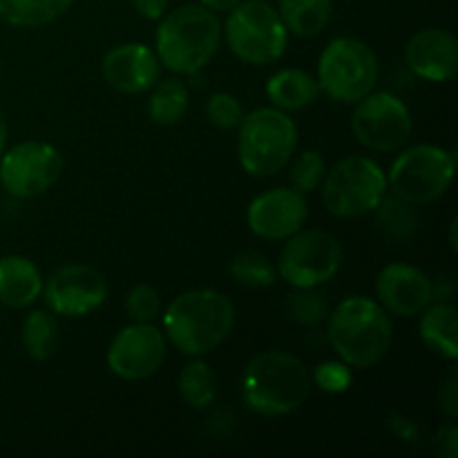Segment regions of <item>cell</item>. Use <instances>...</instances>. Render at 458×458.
<instances>
[{"label":"cell","instance_id":"obj_38","mask_svg":"<svg viewBox=\"0 0 458 458\" xmlns=\"http://www.w3.org/2000/svg\"><path fill=\"white\" fill-rule=\"evenodd\" d=\"M242 0H199V4H204L206 9H210V12H231L233 7H237Z\"/></svg>","mask_w":458,"mask_h":458},{"label":"cell","instance_id":"obj_37","mask_svg":"<svg viewBox=\"0 0 458 458\" xmlns=\"http://www.w3.org/2000/svg\"><path fill=\"white\" fill-rule=\"evenodd\" d=\"M132 7L146 21H161L170 9V0H132Z\"/></svg>","mask_w":458,"mask_h":458},{"label":"cell","instance_id":"obj_14","mask_svg":"<svg viewBox=\"0 0 458 458\" xmlns=\"http://www.w3.org/2000/svg\"><path fill=\"white\" fill-rule=\"evenodd\" d=\"M49 311L61 318H83L107 300L106 277L88 264H65L43 286Z\"/></svg>","mask_w":458,"mask_h":458},{"label":"cell","instance_id":"obj_18","mask_svg":"<svg viewBox=\"0 0 458 458\" xmlns=\"http://www.w3.org/2000/svg\"><path fill=\"white\" fill-rule=\"evenodd\" d=\"M407 67L419 79L447 83L458 72V40L452 31L428 27L416 31L405 47Z\"/></svg>","mask_w":458,"mask_h":458},{"label":"cell","instance_id":"obj_32","mask_svg":"<svg viewBox=\"0 0 458 458\" xmlns=\"http://www.w3.org/2000/svg\"><path fill=\"white\" fill-rule=\"evenodd\" d=\"M161 311V300L155 286L137 284L125 295V313L132 322H155Z\"/></svg>","mask_w":458,"mask_h":458},{"label":"cell","instance_id":"obj_20","mask_svg":"<svg viewBox=\"0 0 458 458\" xmlns=\"http://www.w3.org/2000/svg\"><path fill=\"white\" fill-rule=\"evenodd\" d=\"M320 94V85L309 72L295 70H280L268 79L267 97L273 103V107L284 112H300L311 106Z\"/></svg>","mask_w":458,"mask_h":458},{"label":"cell","instance_id":"obj_3","mask_svg":"<svg viewBox=\"0 0 458 458\" xmlns=\"http://www.w3.org/2000/svg\"><path fill=\"white\" fill-rule=\"evenodd\" d=\"M311 371L286 352L258 353L242 376L244 403L259 416H286L298 411L311 394Z\"/></svg>","mask_w":458,"mask_h":458},{"label":"cell","instance_id":"obj_6","mask_svg":"<svg viewBox=\"0 0 458 458\" xmlns=\"http://www.w3.org/2000/svg\"><path fill=\"white\" fill-rule=\"evenodd\" d=\"M378 76L380 65L374 49L360 38L340 36L320 54L316 81L327 97L353 106L374 92Z\"/></svg>","mask_w":458,"mask_h":458},{"label":"cell","instance_id":"obj_39","mask_svg":"<svg viewBox=\"0 0 458 458\" xmlns=\"http://www.w3.org/2000/svg\"><path fill=\"white\" fill-rule=\"evenodd\" d=\"M9 141V125H7V116H4L3 107H0V155L4 152Z\"/></svg>","mask_w":458,"mask_h":458},{"label":"cell","instance_id":"obj_28","mask_svg":"<svg viewBox=\"0 0 458 458\" xmlns=\"http://www.w3.org/2000/svg\"><path fill=\"white\" fill-rule=\"evenodd\" d=\"M231 276L249 289H267L276 284L277 267L259 250H242L233 258Z\"/></svg>","mask_w":458,"mask_h":458},{"label":"cell","instance_id":"obj_9","mask_svg":"<svg viewBox=\"0 0 458 458\" xmlns=\"http://www.w3.org/2000/svg\"><path fill=\"white\" fill-rule=\"evenodd\" d=\"M456 159L438 146L420 143L403 150L387 174V188L411 206H428L441 199L452 186Z\"/></svg>","mask_w":458,"mask_h":458},{"label":"cell","instance_id":"obj_23","mask_svg":"<svg viewBox=\"0 0 458 458\" xmlns=\"http://www.w3.org/2000/svg\"><path fill=\"white\" fill-rule=\"evenodd\" d=\"M74 3L76 0H0V21L34 30L65 16Z\"/></svg>","mask_w":458,"mask_h":458},{"label":"cell","instance_id":"obj_10","mask_svg":"<svg viewBox=\"0 0 458 458\" xmlns=\"http://www.w3.org/2000/svg\"><path fill=\"white\" fill-rule=\"evenodd\" d=\"M343 267L338 237L320 228H300L286 240L277 262V276L293 289H311L334 280Z\"/></svg>","mask_w":458,"mask_h":458},{"label":"cell","instance_id":"obj_2","mask_svg":"<svg viewBox=\"0 0 458 458\" xmlns=\"http://www.w3.org/2000/svg\"><path fill=\"white\" fill-rule=\"evenodd\" d=\"M222 22L204 4H182L165 12L155 36V54L174 74H199L222 43Z\"/></svg>","mask_w":458,"mask_h":458},{"label":"cell","instance_id":"obj_24","mask_svg":"<svg viewBox=\"0 0 458 458\" xmlns=\"http://www.w3.org/2000/svg\"><path fill=\"white\" fill-rule=\"evenodd\" d=\"M22 347L27 356L43 362L49 360L58 352L61 344V327H58L56 316L49 309H36L22 320Z\"/></svg>","mask_w":458,"mask_h":458},{"label":"cell","instance_id":"obj_11","mask_svg":"<svg viewBox=\"0 0 458 458\" xmlns=\"http://www.w3.org/2000/svg\"><path fill=\"white\" fill-rule=\"evenodd\" d=\"M63 165V155L52 143H16L0 155V188L13 199H36L61 179Z\"/></svg>","mask_w":458,"mask_h":458},{"label":"cell","instance_id":"obj_26","mask_svg":"<svg viewBox=\"0 0 458 458\" xmlns=\"http://www.w3.org/2000/svg\"><path fill=\"white\" fill-rule=\"evenodd\" d=\"M179 394L192 410H206L217 396V376L201 356L188 362L179 374Z\"/></svg>","mask_w":458,"mask_h":458},{"label":"cell","instance_id":"obj_5","mask_svg":"<svg viewBox=\"0 0 458 458\" xmlns=\"http://www.w3.org/2000/svg\"><path fill=\"white\" fill-rule=\"evenodd\" d=\"M237 134L240 164L250 177H273L280 173L298 148V125L289 112L258 107L244 114Z\"/></svg>","mask_w":458,"mask_h":458},{"label":"cell","instance_id":"obj_33","mask_svg":"<svg viewBox=\"0 0 458 458\" xmlns=\"http://www.w3.org/2000/svg\"><path fill=\"white\" fill-rule=\"evenodd\" d=\"M311 383L325 394H344L353 383L352 367L347 362H320L311 374Z\"/></svg>","mask_w":458,"mask_h":458},{"label":"cell","instance_id":"obj_8","mask_svg":"<svg viewBox=\"0 0 458 458\" xmlns=\"http://www.w3.org/2000/svg\"><path fill=\"white\" fill-rule=\"evenodd\" d=\"M385 195L387 174L369 157H344L322 179V204L340 219L374 213Z\"/></svg>","mask_w":458,"mask_h":458},{"label":"cell","instance_id":"obj_25","mask_svg":"<svg viewBox=\"0 0 458 458\" xmlns=\"http://www.w3.org/2000/svg\"><path fill=\"white\" fill-rule=\"evenodd\" d=\"M191 107V88L182 79H165L157 83L148 98V114L157 125H174Z\"/></svg>","mask_w":458,"mask_h":458},{"label":"cell","instance_id":"obj_16","mask_svg":"<svg viewBox=\"0 0 458 458\" xmlns=\"http://www.w3.org/2000/svg\"><path fill=\"white\" fill-rule=\"evenodd\" d=\"M376 298L392 316L414 318L434 302V284L419 267L394 262L376 277Z\"/></svg>","mask_w":458,"mask_h":458},{"label":"cell","instance_id":"obj_19","mask_svg":"<svg viewBox=\"0 0 458 458\" xmlns=\"http://www.w3.org/2000/svg\"><path fill=\"white\" fill-rule=\"evenodd\" d=\"M43 273L25 255L0 258V304L27 309L43 295Z\"/></svg>","mask_w":458,"mask_h":458},{"label":"cell","instance_id":"obj_15","mask_svg":"<svg viewBox=\"0 0 458 458\" xmlns=\"http://www.w3.org/2000/svg\"><path fill=\"white\" fill-rule=\"evenodd\" d=\"M307 217V199L295 188H271L255 197L246 210L250 231L268 242L289 240L300 228H304Z\"/></svg>","mask_w":458,"mask_h":458},{"label":"cell","instance_id":"obj_35","mask_svg":"<svg viewBox=\"0 0 458 458\" xmlns=\"http://www.w3.org/2000/svg\"><path fill=\"white\" fill-rule=\"evenodd\" d=\"M438 403L441 410L450 416L452 420L458 416V376L456 369H452L445 378L441 380V389H438Z\"/></svg>","mask_w":458,"mask_h":458},{"label":"cell","instance_id":"obj_21","mask_svg":"<svg viewBox=\"0 0 458 458\" xmlns=\"http://www.w3.org/2000/svg\"><path fill=\"white\" fill-rule=\"evenodd\" d=\"M420 316V340L432 352L454 362L458 358V322L456 309L447 302H437L425 307Z\"/></svg>","mask_w":458,"mask_h":458},{"label":"cell","instance_id":"obj_40","mask_svg":"<svg viewBox=\"0 0 458 458\" xmlns=\"http://www.w3.org/2000/svg\"><path fill=\"white\" fill-rule=\"evenodd\" d=\"M450 246H452V250H456V219L452 222V226H450Z\"/></svg>","mask_w":458,"mask_h":458},{"label":"cell","instance_id":"obj_4","mask_svg":"<svg viewBox=\"0 0 458 458\" xmlns=\"http://www.w3.org/2000/svg\"><path fill=\"white\" fill-rule=\"evenodd\" d=\"M327 320L331 347L349 367L369 369L389 353L394 329L378 300L353 295L343 300Z\"/></svg>","mask_w":458,"mask_h":458},{"label":"cell","instance_id":"obj_22","mask_svg":"<svg viewBox=\"0 0 458 458\" xmlns=\"http://www.w3.org/2000/svg\"><path fill=\"white\" fill-rule=\"evenodd\" d=\"M277 13L298 38H313L322 34L334 16V0H277Z\"/></svg>","mask_w":458,"mask_h":458},{"label":"cell","instance_id":"obj_30","mask_svg":"<svg viewBox=\"0 0 458 458\" xmlns=\"http://www.w3.org/2000/svg\"><path fill=\"white\" fill-rule=\"evenodd\" d=\"M327 174L325 159H322L320 152L307 150L293 161L291 165V188H295L302 195H309V192L318 191L322 186V179Z\"/></svg>","mask_w":458,"mask_h":458},{"label":"cell","instance_id":"obj_7","mask_svg":"<svg viewBox=\"0 0 458 458\" xmlns=\"http://www.w3.org/2000/svg\"><path fill=\"white\" fill-rule=\"evenodd\" d=\"M231 52L249 65L280 61L289 43V30L280 13L267 0H242L228 12L222 27Z\"/></svg>","mask_w":458,"mask_h":458},{"label":"cell","instance_id":"obj_41","mask_svg":"<svg viewBox=\"0 0 458 458\" xmlns=\"http://www.w3.org/2000/svg\"><path fill=\"white\" fill-rule=\"evenodd\" d=\"M0 191H3V188H0Z\"/></svg>","mask_w":458,"mask_h":458},{"label":"cell","instance_id":"obj_17","mask_svg":"<svg viewBox=\"0 0 458 458\" xmlns=\"http://www.w3.org/2000/svg\"><path fill=\"white\" fill-rule=\"evenodd\" d=\"M101 74L121 94H141L155 88L161 63L155 49L143 43H125L110 49L101 61Z\"/></svg>","mask_w":458,"mask_h":458},{"label":"cell","instance_id":"obj_29","mask_svg":"<svg viewBox=\"0 0 458 458\" xmlns=\"http://www.w3.org/2000/svg\"><path fill=\"white\" fill-rule=\"evenodd\" d=\"M286 313L293 322L304 327H318L329 318V300L318 291V286L311 289H295L286 300Z\"/></svg>","mask_w":458,"mask_h":458},{"label":"cell","instance_id":"obj_36","mask_svg":"<svg viewBox=\"0 0 458 458\" xmlns=\"http://www.w3.org/2000/svg\"><path fill=\"white\" fill-rule=\"evenodd\" d=\"M434 445H437V454L445 458H456L458 456V428L454 423L443 425L441 429L434 437Z\"/></svg>","mask_w":458,"mask_h":458},{"label":"cell","instance_id":"obj_12","mask_svg":"<svg viewBox=\"0 0 458 458\" xmlns=\"http://www.w3.org/2000/svg\"><path fill=\"white\" fill-rule=\"evenodd\" d=\"M353 106L352 130L360 146L374 152H396L405 148L414 121L403 98L389 92H369Z\"/></svg>","mask_w":458,"mask_h":458},{"label":"cell","instance_id":"obj_13","mask_svg":"<svg viewBox=\"0 0 458 458\" xmlns=\"http://www.w3.org/2000/svg\"><path fill=\"white\" fill-rule=\"evenodd\" d=\"M168 352L164 331L152 322H132L112 338L107 347V367L123 380H146L161 369Z\"/></svg>","mask_w":458,"mask_h":458},{"label":"cell","instance_id":"obj_1","mask_svg":"<svg viewBox=\"0 0 458 458\" xmlns=\"http://www.w3.org/2000/svg\"><path fill=\"white\" fill-rule=\"evenodd\" d=\"M235 316V304L222 291L192 289L168 304L164 335L183 356H206L233 334Z\"/></svg>","mask_w":458,"mask_h":458},{"label":"cell","instance_id":"obj_31","mask_svg":"<svg viewBox=\"0 0 458 458\" xmlns=\"http://www.w3.org/2000/svg\"><path fill=\"white\" fill-rule=\"evenodd\" d=\"M206 116L219 130H235L244 119V107L233 94L215 92L206 103Z\"/></svg>","mask_w":458,"mask_h":458},{"label":"cell","instance_id":"obj_34","mask_svg":"<svg viewBox=\"0 0 458 458\" xmlns=\"http://www.w3.org/2000/svg\"><path fill=\"white\" fill-rule=\"evenodd\" d=\"M387 428L392 429V434L398 438V441L410 443V445H416V443L420 441V437H423L420 425L416 423L414 419H410V416L398 414V411H394V414L387 416Z\"/></svg>","mask_w":458,"mask_h":458},{"label":"cell","instance_id":"obj_27","mask_svg":"<svg viewBox=\"0 0 458 458\" xmlns=\"http://www.w3.org/2000/svg\"><path fill=\"white\" fill-rule=\"evenodd\" d=\"M376 224L383 231V235L392 237V240H411L416 228H419L416 206L398 199L396 195H385L383 201L376 206Z\"/></svg>","mask_w":458,"mask_h":458}]
</instances>
